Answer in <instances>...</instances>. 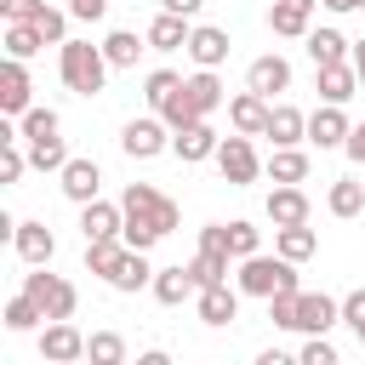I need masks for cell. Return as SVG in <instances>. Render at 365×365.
I'll use <instances>...</instances> for the list:
<instances>
[{
    "instance_id": "33",
    "label": "cell",
    "mask_w": 365,
    "mask_h": 365,
    "mask_svg": "<svg viewBox=\"0 0 365 365\" xmlns=\"http://www.w3.org/2000/svg\"><path fill=\"white\" fill-rule=\"evenodd\" d=\"M40 319H46V308H40L29 291H17V297L6 302V331H34Z\"/></svg>"
},
{
    "instance_id": "29",
    "label": "cell",
    "mask_w": 365,
    "mask_h": 365,
    "mask_svg": "<svg viewBox=\"0 0 365 365\" xmlns=\"http://www.w3.org/2000/svg\"><path fill=\"white\" fill-rule=\"evenodd\" d=\"M325 205H331V217H359L365 211V182L359 177H336L331 194H325Z\"/></svg>"
},
{
    "instance_id": "21",
    "label": "cell",
    "mask_w": 365,
    "mask_h": 365,
    "mask_svg": "<svg viewBox=\"0 0 365 365\" xmlns=\"http://www.w3.org/2000/svg\"><path fill=\"white\" fill-rule=\"evenodd\" d=\"M182 97L194 103V114H200V120H211V114L222 108V80H217V68L188 74V80H182Z\"/></svg>"
},
{
    "instance_id": "11",
    "label": "cell",
    "mask_w": 365,
    "mask_h": 365,
    "mask_svg": "<svg viewBox=\"0 0 365 365\" xmlns=\"http://www.w3.org/2000/svg\"><path fill=\"white\" fill-rule=\"evenodd\" d=\"M11 251H17L29 268H40V262L57 257V234H51L46 222H17V228H11Z\"/></svg>"
},
{
    "instance_id": "17",
    "label": "cell",
    "mask_w": 365,
    "mask_h": 365,
    "mask_svg": "<svg viewBox=\"0 0 365 365\" xmlns=\"http://www.w3.org/2000/svg\"><path fill=\"white\" fill-rule=\"evenodd\" d=\"M188 57H194L200 68H222V63H228V29L194 23V34H188Z\"/></svg>"
},
{
    "instance_id": "3",
    "label": "cell",
    "mask_w": 365,
    "mask_h": 365,
    "mask_svg": "<svg viewBox=\"0 0 365 365\" xmlns=\"http://www.w3.org/2000/svg\"><path fill=\"white\" fill-rule=\"evenodd\" d=\"M240 291H245V297H262V302H268L274 291H297V262L279 257V251H274V257H262V251H257V257H240Z\"/></svg>"
},
{
    "instance_id": "40",
    "label": "cell",
    "mask_w": 365,
    "mask_h": 365,
    "mask_svg": "<svg viewBox=\"0 0 365 365\" xmlns=\"http://www.w3.org/2000/svg\"><path fill=\"white\" fill-rule=\"evenodd\" d=\"M29 171V154H23V137H11V143H0V182H17Z\"/></svg>"
},
{
    "instance_id": "41",
    "label": "cell",
    "mask_w": 365,
    "mask_h": 365,
    "mask_svg": "<svg viewBox=\"0 0 365 365\" xmlns=\"http://www.w3.org/2000/svg\"><path fill=\"white\" fill-rule=\"evenodd\" d=\"M302 291V285H297ZM297 291H274L268 297V319L279 325V331H297Z\"/></svg>"
},
{
    "instance_id": "39",
    "label": "cell",
    "mask_w": 365,
    "mask_h": 365,
    "mask_svg": "<svg viewBox=\"0 0 365 365\" xmlns=\"http://www.w3.org/2000/svg\"><path fill=\"white\" fill-rule=\"evenodd\" d=\"M177 86H182V74H171V68H154V74L143 80V97H148V108H160V103H165Z\"/></svg>"
},
{
    "instance_id": "4",
    "label": "cell",
    "mask_w": 365,
    "mask_h": 365,
    "mask_svg": "<svg viewBox=\"0 0 365 365\" xmlns=\"http://www.w3.org/2000/svg\"><path fill=\"white\" fill-rule=\"evenodd\" d=\"M23 291L46 308V319H74V308H80V291L68 285V279H57V274H46V262L34 268V274H23Z\"/></svg>"
},
{
    "instance_id": "34",
    "label": "cell",
    "mask_w": 365,
    "mask_h": 365,
    "mask_svg": "<svg viewBox=\"0 0 365 365\" xmlns=\"http://www.w3.org/2000/svg\"><path fill=\"white\" fill-rule=\"evenodd\" d=\"M46 46V34L34 23H6V57H34Z\"/></svg>"
},
{
    "instance_id": "15",
    "label": "cell",
    "mask_w": 365,
    "mask_h": 365,
    "mask_svg": "<svg viewBox=\"0 0 365 365\" xmlns=\"http://www.w3.org/2000/svg\"><path fill=\"white\" fill-rule=\"evenodd\" d=\"M308 194L297 188V182H274V194H268V222L274 228H291V222H308Z\"/></svg>"
},
{
    "instance_id": "28",
    "label": "cell",
    "mask_w": 365,
    "mask_h": 365,
    "mask_svg": "<svg viewBox=\"0 0 365 365\" xmlns=\"http://www.w3.org/2000/svg\"><path fill=\"white\" fill-rule=\"evenodd\" d=\"M308 11H314V6L274 0V6H268V29H274V34H285V40H308Z\"/></svg>"
},
{
    "instance_id": "19",
    "label": "cell",
    "mask_w": 365,
    "mask_h": 365,
    "mask_svg": "<svg viewBox=\"0 0 365 365\" xmlns=\"http://www.w3.org/2000/svg\"><path fill=\"white\" fill-rule=\"evenodd\" d=\"M188 34H194V23H188L182 11H160V17L148 23V46H154V51H188Z\"/></svg>"
},
{
    "instance_id": "8",
    "label": "cell",
    "mask_w": 365,
    "mask_h": 365,
    "mask_svg": "<svg viewBox=\"0 0 365 365\" xmlns=\"http://www.w3.org/2000/svg\"><path fill=\"white\" fill-rule=\"evenodd\" d=\"M40 359H51V365H74V359H86V336H80L68 319H51V325L40 331Z\"/></svg>"
},
{
    "instance_id": "26",
    "label": "cell",
    "mask_w": 365,
    "mask_h": 365,
    "mask_svg": "<svg viewBox=\"0 0 365 365\" xmlns=\"http://www.w3.org/2000/svg\"><path fill=\"white\" fill-rule=\"evenodd\" d=\"M348 51H354V40H342L336 29H308V57H314V68L348 63Z\"/></svg>"
},
{
    "instance_id": "5",
    "label": "cell",
    "mask_w": 365,
    "mask_h": 365,
    "mask_svg": "<svg viewBox=\"0 0 365 365\" xmlns=\"http://www.w3.org/2000/svg\"><path fill=\"white\" fill-rule=\"evenodd\" d=\"M217 171L234 182V188H245V182H257V171H262V160H257V148H251V137L245 131H234V137H222V148H217Z\"/></svg>"
},
{
    "instance_id": "31",
    "label": "cell",
    "mask_w": 365,
    "mask_h": 365,
    "mask_svg": "<svg viewBox=\"0 0 365 365\" xmlns=\"http://www.w3.org/2000/svg\"><path fill=\"white\" fill-rule=\"evenodd\" d=\"M268 177H274V182H308V154H302V148H274Z\"/></svg>"
},
{
    "instance_id": "49",
    "label": "cell",
    "mask_w": 365,
    "mask_h": 365,
    "mask_svg": "<svg viewBox=\"0 0 365 365\" xmlns=\"http://www.w3.org/2000/svg\"><path fill=\"white\" fill-rule=\"evenodd\" d=\"M348 57H354V68H359V86H365V40H354V51H348Z\"/></svg>"
},
{
    "instance_id": "14",
    "label": "cell",
    "mask_w": 365,
    "mask_h": 365,
    "mask_svg": "<svg viewBox=\"0 0 365 365\" xmlns=\"http://www.w3.org/2000/svg\"><path fill=\"white\" fill-rule=\"evenodd\" d=\"M348 114H342V103H325V108H314L308 114V143H319V148H342L348 143Z\"/></svg>"
},
{
    "instance_id": "6",
    "label": "cell",
    "mask_w": 365,
    "mask_h": 365,
    "mask_svg": "<svg viewBox=\"0 0 365 365\" xmlns=\"http://www.w3.org/2000/svg\"><path fill=\"white\" fill-rule=\"evenodd\" d=\"M120 148L131 154V160H154V154H165L171 148V125L154 114V120H131L125 131H120Z\"/></svg>"
},
{
    "instance_id": "12",
    "label": "cell",
    "mask_w": 365,
    "mask_h": 365,
    "mask_svg": "<svg viewBox=\"0 0 365 365\" xmlns=\"http://www.w3.org/2000/svg\"><path fill=\"white\" fill-rule=\"evenodd\" d=\"M154 302L160 308H177V302H188V297H200V279H194V268L188 262H177V268H154Z\"/></svg>"
},
{
    "instance_id": "45",
    "label": "cell",
    "mask_w": 365,
    "mask_h": 365,
    "mask_svg": "<svg viewBox=\"0 0 365 365\" xmlns=\"http://www.w3.org/2000/svg\"><path fill=\"white\" fill-rule=\"evenodd\" d=\"M302 365H336V348H331L325 336H308V342H302Z\"/></svg>"
},
{
    "instance_id": "13",
    "label": "cell",
    "mask_w": 365,
    "mask_h": 365,
    "mask_svg": "<svg viewBox=\"0 0 365 365\" xmlns=\"http://www.w3.org/2000/svg\"><path fill=\"white\" fill-rule=\"evenodd\" d=\"M29 91H34V86H29V68H23V57H11V63L0 68V108H6L11 120H23V114L34 108Z\"/></svg>"
},
{
    "instance_id": "36",
    "label": "cell",
    "mask_w": 365,
    "mask_h": 365,
    "mask_svg": "<svg viewBox=\"0 0 365 365\" xmlns=\"http://www.w3.org/2000/svg\"><path fill=\"white\" fill-rule=\"evenodd\" d=\"M29 165H34V171H63V165H68V148H63V137L29 143Z\"/></svg>"
},
{
    "instance_id": "42",
    "label": "cell",
    "mask_w": 365,
    "mask_h": 365,
    "mask_svg": "<svg viewBox=\"0 0 365 365\" xmlns=\"http://www.w3.org/2000/svg\"><path fill=\"white\" fill-rule=\"evenodd\" d=\"M34 29L46 34V46H63V40H68V11H57V6H46V11L34 17Z\"/></svg>"
},
{
    "instance_id": "37",
    "label": "cell",
    "mask_w": 365,
    "mask_h": 365,
    "mask_svg": "<svg viewBox=\"0 0 365 365\" xmlns=\"http://www.w3.org/2000/svg\"><path fill=\"white\" fill-rule=\"evenodd\" d=\"M120 251H125L120 234H114V240H86V268H91V274H108V268L120 262Z\"/></svg>"
},
{
    "instance_id": "38",
    "label": "cell",
    "mask_w": 365,
    "mask_h": 365,
    "mask_svg": "<svg viewBox=\"0 0 365 365\" xmlns=\"http://www.w3.org/2000/svg\"><path fill=\"white\" fill-rule=\"evenodd\" d=\"M154 114H160V120H165L171 131H182V125H194V120H200V114H194V103L182 97V86H177V91H171V97H165V103H160Z\"/></svg>"
},
{
    "instance_id": "25",
    "label": "cell",
    "mask_w": 365,
    "mask_h": 365,
    "mask_svg": "<svg viewBox=\"0 0 365 365\" xmlns=\"http://www.w3.org/2000/svg\"><path fill=\"white\" fill-rule=\"evenodd\" d=\"M354 91H365V86H359V68H354V57H348V63H331V68H319V97H325V103H348Z\"/></svg>"
},
{
    "instance_id": "35",
    "label": "cell",
    "mask_w": 365,
    "mask_h": 365,
    "mask_svg": "<svg viewBox=\"0 0 365 365\" xmlns=\"http://www.w3.org/2000/svg\"><path fill=\"white\" fill-rule=\"evenodd\" d=\"M86 359H91V365H120V359H125V342H120L114 331H91V336H86Z\"/></svg>"
},
{
    "instance_id": "30",
    "label": "cell",
    "mask_w": 365,
    "mask_h": 365,
    "mask_svg": "<svg viewBox=\"0 0 365 365\" xmlns=\"http://www.w3.org/2000/svg\"><path fill=\"white\" fill-rule=\"evenodd\" d=\"M143 46H148V34L137 40L131 29H114V34L103 40V57H108L114 68H137V57H143Z\"/></svg>"
},
{
    "instance_id": "2",
    "label": "cell",
    "mask_w": 365,
    "mask_h": 365,
    "mask_svg": "<svg viewBox=\"0 0 365 365\" xmlns=\"http://www.w3.org/2000/svg\"><path fill=\"white\" fill-rule=\"evenodd\" d=\"M108 57H103V46H91V40H63L57 46V74H63V86L68 91H80V97H97L103 91V80H108Z\"/></svg>"
},
{
    "instance_id": "43",
    "label": "cell",
    "mask_w": 365,
    "mask_h": 365,
    "mask_svg": "<svg viewBox=\"0 0 365 365\" xmlns=\"http://www.w3.org/2000/svg\"><path fill=\"white\" fill-rule=\"evenodd\" d=\"M257 245H262V240H257L251 222H228V251H234V257H257Z\"/></svg>"
},
{
    "instance_id": "53",
    "label": "cell",
    "mask_w": 365,
    "mask_h": 365,
    "mask_svg": "<svg viewBox=\"0 0 365 365\" xmlns=\"http://www.w3.org/2000/svg\"><path fill=\"white\" fill-rule=\"evenodd\" d=\"M359 6H365V0H359Z\"/></svg>"
},
{
    "instance_id": "9",
    "label": "cell",
    "mask_w": 365,
    "mask_h": 365,
    "mask_svg": "<svg viewBox=\"0 0 365 365\" xmlns=\"http://www.w3.org/2000/svg\"><path fill=\"white\" fill-rule=\"evenodd\" d=\"M268 114H274V108H268V97H262V91H251V86L228 103V125H234V131H245V137H268Z\"/></svg>"
},
{
    "instance_id": "20",
    "label": "cell",
    "mask_w": 365,
    "mask_h": 365,
    "mask_svg": "<svg viewBox=\"0 0 365 365\" xmlns=\"http://www.w3.org/2000/svg\"><path fill=\"white\" fill-rule=\"evenodd\" d=\"M245 86H251V91H262V97H274V91H285V86H291V63H285L279 51H268V57H257V63L245 68Z\"/></svg>"
},
{
    "instance_id": "10",
    "label": "cell",
    "mask_w": 365,
    "mask_h": 365,
    "mask_svg": "<svg viewBox=\"0 0 365 365\" xmlns=\"http://www.w3.org/2000/svg\"><path fill=\"white\" fill-rule=\"evenodd\" d=\"M171 148H177V160H188V165H200V160H217V148H222V137L211 131V120H194V125H182V131H171Z\"/></svg>"
},
{
    "instance_id": "18",
    "label": "cell",
    "mask_w": 365,
    "mask_h": 365,
    "mask_svg": "<svg viewBox=\"0 0 365 365\" xmlns=\"http://www.w3.org/2000/svg\"><path fill=\"white\" fill-rule=\"evenodd\" d=\"M103 279H108L114 291H125V297H131V291L154 285V268H148V257H143V251H131V245H125V251H120V262H114Z\"/></svg>"
},
{
    "instance_id": "46",
    "label": "cell",
    "mask_w": 365,
    "mask_h": 365,
    "mask_svg": "<svg viewBox=\"0 0 365 365\" xmlns=\"http://www.w3.org/2000/svg\"><path fill=\"white\" fill-rule=\"evenodd\" d=\"M68 17H80V23H103V17H108V0H68Z\"/></svg>"
},
{
    "instance_id": "32",
    "label": "cell",
    "mask_w": 365,
    "mask_h": 365,
    "mask_svg": "<svg viewBox=\"0 0 365 365\" xmlns=\"http://www.w3.org/2000/svg\"><path fill=\"white\" fill-rule=\"evenodd\" d=\"M17 131H23V143H46V137L63 131V120H57V108H29V114L17 120Z\"/></svg>"
},
{
    "instance_id": "27",
    "label": "cell",
    "mask_w": 365,
    "mask_h": 365,
    "mask_svg": "<svg viewBox=\"0 0 365 365\" xmlns=\"http://www.w3.org/2000/svg\"><path fill=\"white\" fill-rule=\"evenodd\" d=\"M274 251H279V257H291V262H308V257L319 251V234H314L308 222H291V228H274Z\"/></svg>"
},
{
    "instance_id": "44",
    "label": "cell",
    "mask_w": 365,
    "mask_h": 365,
    "mask_svg": "<svg viewBox=\"0 0 365 365\" xmlns=\"http://www.w3.org/2000/svg\"><path fill=\"white\" fill-rule=\"evenodd\" d=\"M46 11V0H0V17L6 23H34Z\"/></svg>"
},
{
    "instance_id": "16",
    "label": "cell",
    "mask_w": 365,
    "mask_h": 365,
    "mask_svg": "<svg viewBox=\"0 0 365 365\" xmlns=\"http://www.w3.org/2000/svg\"><path fill=\"white\" fill-rule=\"evenodd\" d=\"M125 228V205H108V200H86L80 205V234L86 240H114Z\"/></svg>"
},
{
    "instance_id": "24",
    "label": "cell",
    "mask_w": 365,
    "mask_h": 365,
    "mask_svg": "<svg viewBox=\"0 0 365 365\" xmlns=\"http://www.w3.org/2000/svg\"><path fill=\"white\" fill-rule=\"evenodd\" d=\"M268 137H274V148H297V143L308 137V114L291 108V103H274V114H268Z\"/></svg>"
},
{
    "instance_id": "51",
    "label": "cell",
    "mask_w": 365,
    "mask_h": 365,
    "mask_svg": "<svg viewBox=\"0 0 365 365\" xmlns=\"http://www.w3.org/2000/svg\"><path fill=\"white\" fill-rule=\"evenodd\" d=\"M354 336H359V342H365V319H354Z\"/></svg>"
},
{
    "instance_id": "48",
    "label": "cell",
    "mask_w": 365,
    "mask_h": 365,
    "mask_svg": "<svg viewBox=\"0 0 365 365\" xmlns=\"http://www.w3.org/2000/svg\"><path fill=\"white\" fill-rule=\"evenodd\" d=\"M160 6H165V11H182V17H194L205 0H160Z\"/></svg>"
},
{
    "instance_id": "23",
    "label": "cell",
    "mask_w": 365,
    "mask_h": 365,
    "mask_svg": "<svg viewBox=\"0 0 365 365\" xmlns=\"http://www.w3.org/2000/svg\"><path fill=\"white\" fill-rule=\"evenodd\" d=\"M194 308H200L205 325H228V319L240 314V291H228V279H222V285H200Z\"/></svg>"
},
{
    "instance_id": "52",
    "label": "cell",
    "mask_w": 365,
    "mask_h": 365,
    "mask_svg": "<svg viewBox=\"0 0 365 365\" xmlns=\"http://www.w3.org/2000/svg\"><path fill=\"white\" fill-rule=\"evenodd\" d=\"M291 6H319V0H291Z\"/></svg>"
},
{
    "instance_id": "1",
    "label": "cell",
    "mask_w": 365,
    "mask_h": 365,
    "mask_svg": "<svg viewBox=\"0 0 365 365\" xmlns=\"http://www.w3.org/2000/svg\"><path fill=\"white\" fill-rule=\"evenodd\" d=\"M120 205H125V228H120V240H125L131 251H148V245H160V240H165V234L182 222L177 200H171V194H160L154 182H125Z\"/></svg>"
},
{
    "instance_id": "22",
    "label": "cell",
    "mask_w": 365,
    "mask_h": 365,
    "mask_svg": "<svg viewBox=\"0 0 365 365\" xmlns=\"http://www.w3.org/2000/svg\"><path fill=\"white\" fill-rule=\"evenodd\" d=\"M57 177H63V194H68L74 205L97 200V188H103V171H97V160H68Z\"/></svg>"
},
{
    "instance_id": "7",
    "label": "cell",
    "mask_w": 365,
    "mask_h": 365,
    "mask_svg": "<svg viewBox=\"0 0 365 365\" xmlns=\"http://www.w3.org/2000/svg\"><path fill=\"white\" fill-rule=\"evenodd\" d=\"M336 319H342V302H336V297H325V291H297V331L325 336Z\"/></svg>"
},
{
    "instance_id": "50",
    "label": "cell",
    "mask_w": 365,
    "mask_h": 365,
    "mask_svg": "<svg viewBox=\"0 0 365 365\" xmlns=\"http://www.w3.org/2000/svg\"><path fill=\"white\" fill-rule=\"evenodd\" d=\"M319 6H325V11H354L359 0H319Z\"/></svg>"
},
{
    "instance_id": "47",
    "label": "cell",
    "mask_w": 365,
    "mask_h": 365,
    "mask_svg": "<svg viewBox=\"0 0 365 365\" xmlns=\"http://www.w3.org/2000/svg\"><path fill=\"white\" fill-rule=\"evenodd\" d=\"M342 154H348L354 165H365V120H359V125L348 131V143H342Z\"/></svg>"
}]
</instances>
